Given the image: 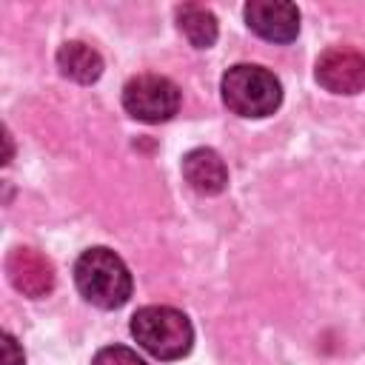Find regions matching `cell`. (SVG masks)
<instances>
[{"label": "cell", "instance_id": "6da1fadb", "mask_svg": "<svg viewBox=\"0 0 365 365\" xmlns=\"http://www.w3.org/2000/svg\"><path fill=\"white\" fill-rule=\"evenodd\" d=\"M80 294L97 308H120L131 297V274L111 248H88L74 265Z\"/></svg>", "mask_w": 365, "mask_h": 365}, {"label": "cell", "instance_id": "7a4b0ae2", "mask_svg": "<svg viewBox=\"0 0 365 365\" xmlns=\"http://www.w3.org/2000/svg\"><path fill=\"white\" fill-rule=\"evenodd\" d=\"M134 339L157 359H180L191 351L194 328L188 317L168 305H145L131 317Z\"/></svg>", "mask_w": 365, "mask_h": 365}, {"label": "cell", "instance_id": "3957f363", "mask_svg": "<svg viewBox=\"0 0 365 365\" xmlns=\"http://www.w3.org/2000/svg\"><path fill=\"white\" fill-rule=\"evenodd\" d=\"M222 100L240 117H268L282 100V86L268 68L240 63L222 74Z\"/></svg>", "mask_w": 365, "mask_h": 365}, {"label": "cell", "instance_id": "277c9868", "mask_svg": "<svg viewBox=\"0 0 365 365\" xmlns=\"http://www.w3.org/2000/svg\"><path fill=\"white\" fill-rule=\"evenodd\" d=\"M123 108L143 123L171 120L180 108V88L160 74H137L123 88Z\"/></svg>", "mask_w": 365, "mask_h": 365}, {"label": "cell", "instance_id": "5b68a950", "mask_svg": "<svg viewBox=\"0 0 365 365\" xmlns=\"http://www.w3.org/2000/svg\"><path fill=\"white\" fill-rule=\"evenodd\" d=\"M317 80L334 94H356L365 88V54L348 46H334L317 60Z\"/></svg>", "mask_w": 365, "mask_h": 365}, {"label": "cell", "instance_id": "8992f818", "mask_svg": "<svg viewBox=\"0 0 365 365\" xmlns=\"http://www.w3.org/2000/svg\"><path fill=\"white\" fill-rule=\"evenodd\" d=\"M245 23L262 40L291 43L299 31V11L294 3L282 0H251L245 6Z\"/></svg>", "mask_w": 365, "mask_h": 365}, {"label": "cell", "instance_id": "52a82bcc", "mask_svg": "<svg viewBox=\"0 0 365 365\" xmlns=\"http://www.w3.org/2000/svg\"><path fill=\"white\" fill-rule=\"evenodd\" d=\"M11 285L26 297H46L54 288L51 262L34 248H14L6 259Z\"/></svg>", "mask_w": 365, "mask_h": 365}, {"label": "cell", "instance_id": "ba28073f", "mask_svg": "<svg viewBox=\"0 0 365 365\" xmlns=\"http://www.w3.org/2000/svg\"><path fill=\"white\" fill-rule=\"evenodd\" d=\"M182 177L197 194H220L228 182V168L217 151L194 148L182 157Z\"/></svg>", "mask_w": 365, "mask_h": 365}, {"label": "cell", "instance_id": "9c48e42d", "mask_svg": "<svg viewBox=\"0 0 365 365\" xmlns=\"http://www.w3.org/2000/svg\"><path fill=\"white\" fill-rule=\"evenodd\" d=\"M57 66L66 77L77 80V83H94L100 74H103V57L80 43V40H71V43H63L60 51H57Z\"/></svg>", "mask_w": 365, "mask_h": 365}, {"label": "cell", "instance_id": "30bf717a", "mask_svg": "<svg viewBox=\"0 0 365 365\" xmlns=\"http://www.w3.org/2000/svg\"><path fill=\"white\" fill-rule=\"evenodd\" d=\"M177 26L185 34V40L197 48H208L217 40V17L197 3H185L177 9Z\"/></svg>", "mask_w": 365, "mask_h": 365}, {"label": "cell", "instance_id": "8fae6325", "mask_svg": "<svg viewBox=\"0 0 365 365\" xmlns=\"http://www.w3.org/2000/svg\"><path fill=\"white\" fill-rule=\"evenodd\" d=\"M91 365H145V362L125 345H108V348H100L94 354Z\"/></svg>", "mask_w": 365, "mask_h": 365}, {"label": "cell", "instance_id": "7c38bea8", "mask_svg": "<svg viewBox=\"0 0 365 365\" xmlns=\"http://www.w3.org/2000/svg\"><path fill=\"white\" fill-rule=\"evenodd\" d=\"M23 351L11 334H3V365H23Z\"/></svg>", "mask_w": 365, "mask_h": 365}]
</instances>
